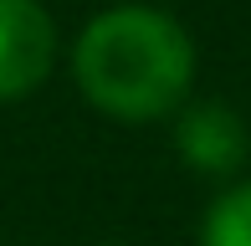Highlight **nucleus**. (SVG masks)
Returning a JSON list of instances; mask_svg holds the SVG:
<instances>
[{
    "label": "nucleus",
    "instance_id": "obj_2",
    "mask_svg": "<svg viewBox=\"0 0 251 246\" xmlns=\"http://www.w3.org/2000/svg\"><path fill=\"white\" fill-rule=\"evenodd\" d=\"M56 62V26L41 0H0V103L26 98Z\"/></svg>",
    "mask_w": 251,
    "mask_h": 246
},
{
    "label": "nucleus",
    "instance_id": "obj_3",
    "mask_svg": "<svg viewBox=\"0 0 251 246\" xmlns=\"http://www.w3.org/2000/svg\"><path fill=\"white\" fill-rule=\"evenodd\" d=\"M175 149L200 174H236L246 159V123L231 103H185L175 123Z\"/></svg>",
    "mask_w": 251,
    "mask_h": 246
},
{
    "label": "nucleus",
    "instance_id": "obj_4",
    "mask_svg": "<svg viewBox=\"0 0 251 246\" xmlns=\"http://www.w3.org/2000/svg\"><path fill=\"white\" fill-rule=\"evenodd\" d=\"M200 246H251V180L210 200L200 221Z\"/></svg>",
    "mask_w": 251,
    "mask_h": 246
},
{
    "label": "nucleus",
    "instance_id": "obj_1",
    "mask_svg": "<svg viewBox=\"0 0 251 246\" xmlns=\"http://www.w3.org/2000/svg\"><path fill=\"white\" fill-rule=\"evenodd\" d=\"M72 77L98 113L118 123H154L185 108L195 82V41L159 5H113L82 26Z\"/></svg>",
    "mask_w": 251,
    "mask_h": 246
}]
</instances>
